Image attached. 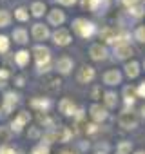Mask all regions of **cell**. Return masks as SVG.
I'll use <instances>...</instances> for the list:
<instances>
[{
    "label": "cell",
    "instance_id": "obj_33",
    "mask_svg": "<svg viewBox=\"0 0 145 154\" xmlns=\"http://www.w3.org/2000/svg\"><path fill=\"white\" fill-rule=\"evenodd\" d=\"M29 154H49V147L44 145V143H38V145H35V147L31 149Z\"/></svg>",
    "mask_w": 145,
    "mask_h": 154
},
{
    "label": "cell",
    "instance_id": "obj_28",
    "mask_svg": "<svg viewBox=\"0 0 145 154\" xmlns=\"http://www.w3.org/2000/svg\"><path fill=\"white\" fill-rule=\"evenodd\" d=\"M29 9H26V8H17L15 9V18L18 20V22H27L29 20Z\"/></svg>",
    "mask_w": 145,
    "mask_h": 154
},
{
    "label": "cell",
    "instance_id": "obj_39",
    "mask_svg": "<svg viewBox=\"0 0 145 154\" xmlns=\"http://www.w3.org/2000/svg\"><path fill=\"white\" fill-rule=\"evenodd\" d=\"M9 76H11V72H9L8 69H0V80L8 82V80H9Z\"/></svg>",
    "mask_w": 145,
    "mask_h": 154
},
{
    "label": "cell",
    "instance_id": "obj_41",
    "mask_svg": "<svg viewBox=\"0 0 145 154\" xmlns=\"http://www.w3.org/2000/svg\"><path fill=\"white\" fill-rule=\"evenodd\" d=\"M38 136H40V129L38 127H33L29 131V138H38Z\"/></svg>",
    "mask_w": 145,
    "mask_h": 154
},
{
    "label": "cell",
    "instance_id": "obj_19",
    "mask_svg": "<svg viewBox=\"0 0 145 154\" xmlns=\"http://www.w3.org/2000/svg\"><path fill=\"white\" fill-rule=\"evenodd\" d=\"M11 36H13V40H15L17 44H20V45H24V44L29 42V33H27L24 27H15L13 33H11Z\"/></svg>",
    "mask_w": 145,
    "mask_h": 154
},
{
    "label": "cell",
    "instance_id": "obj_38",
    "mask_svg": "<svg viewBox=\"0 0 145 154\" xmlns=\"http://www.w3.org/2000/svg\"><path fill=\"white\" fill-rule=\"evenodd\" d=\"M122 2H123V6H125L127 9H131V8H134V6H140L138 0H122Z\"/></svg>",
    "mask_w": 145,
    "mask_h": 154
},
{
    "label": "cell",
    "instance_id": "obj_20",
    "mask_svg": "<svg viewBox=\"0 0 145 154\" xmlns=\"http://www.w3.org/2000/svg\"><path fill=\"white\" fill-rule=\"evenodd\" d=\"M136 96H138L136 87H131V85L123 87V102H125V107H132L134 102H136Z\"/></svg>",
    "mask_w": 145,
    "mask_h": 154
},
{
    "label": "cell",
    "instance_id": "obj_16",
    "mask_svg": "<svg viewBox=\"0 0 145 154\" xmlns=\"http://www.w3.org/2000/svg\"><path fill=\"white\" fill-rule=\"evenodd\" d=\"M103 84L105 85H118V84H122V72L118 71V69H109V71H105L103 72Z\"/></svg>",
    "mask_w": 145,
    "mask_h": 154
},
{
    "label": "cell",
    "instance_id": "obj_3",
    "mask_svg": "<svg viewBox=\"0 0 145 154\" xmlns=\"http://www.w3.org/2000/svg\"><path fill=\"white\" fill-rule=\"evenodd\" d=\"M138 122H140V116L138 112H134L132 107H125L120 114H118V125L127 129V131H132L138 127Z\"/></svg>",
    "mask_w": 145,
    "mask_h": 154
},
{
    "label": "cell",
    "instance_id": "obj_2",
    "mask_svg": "<svg viewBox=\"0 0 145 154\" xmlns=\"http://www.w3.org/2000/svg\"><path fill=\"white\" fill-rule=\"evenodd\" d=\"M72 31L80 38H91L96 33V26H94V22H91L87 18H75L72 20Z\"/></svg>",
    "mask_w": 145,
    "mask_h": 154
},
{
    "label": "cell",
    "instance_id": "obj_26",
    "mask_svg": "<svg viewBox=\"0 0 145 154\" xmlns=\"http://www.w3.org/2000/svg\"><path fill=\"white\" fill-rule=\"evenodd\" d=\"M56 132H58V141H62V143L69 141V140H71V136H72V131H71L69 127H65V125L56 127Z\"/></svg>",
    "mask_w": 145,
    "mask_h": 154
},
{
    "label": "cell",
    "instance_id": "obj_27",
    "mask_svg": "<svg viewBox=\"0 0 145 154\" xmlns=\"http://www.w3.org/2000/svg\"><path fill=\"white\" fill-rule=\"evenodd\" d=\"M131 150H132V143L127 140H123L116 145V154H131Z\"/></svg>",
    "mask_w": 145,
    "mask_h": 154
},
{
    "label": "cell",
    "instance_id": "obj_46",
    "mask_svg": "<svg viewBox=\"0 0 145 154\" xmlns=\"http://www.w3.org/2000/svg\"><path fill=\"white\" fill-rule=\"evenodd\" d=\"M6 84H8V82H4V80H0V89H4V87H6Z\"/></svg>",
    "mask_w": 145,
    "mask_h": 154
},
{
    "label": "cell",
    "instance_id": "obj_30",
    "mask_svg": "<svg viewBox=\"0 0 145 154\" xmlns=\"http://www.w3.org/2000/svg\"><path fill=\"white\" fill-rule=\"evenodd\" d=\"M11 24V15L6 11V9H0V29L2 27H8Z\"/></svg>",
    "mask_w": 145,
    "mask_h": 154
},
{
    "label": "cell",
    "instance_id": "obj_49",
    "mask_svg": "<svg viewBox=\"0 0 145 154\" xmlns=\"http://www.w3.org/2000/svg\"><path fill=\"white\" fill-rule=\"evenodd\" d=\"M134 154H145V150H136Z\"/></svg>",
    "mask_w": 145,
    "mask_h": 154
},
{
    "label": "cell",
    "instance_id": "obj_22",
    "mask_svg": "<svg viewBox=\"0 0 145 154\" xmlns=\"http://www.w3.org/2000/svg\"><path fill=\"white\" fill-rule=\"evenodd\" d=\"M103 103H105V109H107V111H109V109H114V107L118 105V94H116L114 91L103 93Z\"/></svg>",
    "mask_w": 145,
    "mask_h": 154
},
{
    "label": "cell",
    "instance_id": "obj_36",
    "mask_svg": "<svg viewBox=\"0 0 145 154\" xmlns=\"http://www.w3.org/2000/svg\"><path fill=\"white\" fill-rule=\"evenodd\" d=\"M0 154H18V152L6 143V145H0Z\"/></svg>",
    "mask_w": 145,
    "mask_h": 154
},
{
    "label": "cell",
    "instance_id": "obj_8",
    "mask_svg": "<svg viewBox=\"0 0 145 154\" xmlns=\"http://www.w3.org/2000/svg\"><path fill=\"white\" fill-rule=\"evenodd\" d=\"M72 67H75V60H72L71 56H67V54H63V56H60L56 62H54V69L60 72V74H69L71 71H72Z\"/></svg>",
    "mask_w": 145,
    "mask_h": 154
},
{
    "label": "cell",
    "instance_id": "obj_15",
    "mask_svg": "<svg viewBox=\"0 0 145 154\" xmlns=\"http://www.w3.org/2000/svg\"><path fill=\"white\" fill-rule=\"evenodd\" d=\"M47 22H49V26H54L58 29V26H62L65 22V13L62 9H58V8H54V9H51L47 13Z\"/></svg>",
    "mask_w": 145,
    "mask_h": 154
},
{
    "label": "cell",
    "instance_id": "obj_7",
    "mask_svg": "<svg viewBox=\"0 0 145 154\" xmlns=\"http://www.w3.org/2000/svg\"><path fill=\"white\" fill-rule=\"evenodd\" d=\"M29 120H31V114H29L27 111H20L18 116L9 123V131H11V132H17V134L22 132V129L29 123Z\"/></svg>",
    "mask_w": 145,
    "mask_h": 154
},
{
    "label": "cell",
    "instance_id": "obj_44",
    "mask_svg": "<svg viewBox=\"0 0 145 154\" xmlns=\"http://www.w3.org/2000/svg\"><path fill=\"white\" fill-rule=\"evenodd\" d=\"M98 96H100V87L96 85V87L93 89V98H94V100H98Z\"/></svg>",
    "mask_w": 145,
    "mask_h": 154
},
{
    "label": "cell",
    "instance_id": "obj_47",
    "mask_svg": "<svg viewBox=\"0 0 145 154\" xmlns=\"http://www.w3.org/2000/svg\"><path fill=\"white\" fill-rule=\"evenodd\" d=\"M60 154H75V152H71V150H62Z\"/></svg>",
    "mask_w": 145,
    "mask_h": 154
},
{
    "label": "cell",
    "instance_id": "obj_25",
    "mask_svg": "<svg viewBox=\"0 0 145 154\" xmlns=\"http://www.w3.org/2000/svg\"><path fill=\"white\" fill-rule=\"evenodd\" d=\"M38 123L44 125V127H47V129H56L54 120H53L47 112H38Z\"/></svg>",
    "mask_w": 145,
    "mask_h": 154
},
{
    "label": "cell",
    "instance_id": "obj_24",
    "mask_svg": "<svg viewBox=\"0 0 145 154\" xmlns=\"http://www.w3.org/2000/svg\"><path fill=\"white\" fill-rule=\"evenodd\" d=\"M31 15L35 17V18H40V17H44V13L47 11V8H45V4L44 2H38V0H36V2H33L31 4Z\"/></svg>",
    "mask_w": 145,
    "mask_h": 154
},
{
    "label": "cell",
    "instance_id": "obj_12",
    "mask_svg": "<svg viewBox=\"0 0 145 154\" xmlns=\"http://www.w3.org/2000/svg\"><path fill=\"white\" fill-rule=\"evenodd\" d=\"M31 35H33V38H35L36 42H45L47 38H51L49 27L44 26V24H40V22H36V24L31 27Z\"/></svg>",
    "mask_w": 145,
    "mask_h": 154
},
{
    "label": "cell",
    "instance_id": "obj_32",
    "mask_svg": "<svg viewBox=\"0 0 145 154\" xmlns=\"http://www.w3.org/2000/svg\"><path fill=\"white\" fill-rule=\"evenodd\" d=\"M134 40H138L140 44H145V26H138L134 31Z\"/></svg>",
    "mask_w": 145,
    "mask_h": 154
},
{
    "label": "cell",
    "instance_id": "obj_23",
    "mask_svg": "<svg viewBox=\"0 0 145 154\" xmlns=\"http://www.w3.org/2000/svg\"><path fill=\"white\" fill-rule=\"evenodd\" d=\"M125 74L129 76V78H138V74H140V63L136 60H131L125 63Z\"/></svg>",
    "mask_w": 145,
    "mask_h": 154
},
{
    "label": "cell",
    "instance_id": "obj_42",
    "mask_svg": "<svg viewBox=\"0 0 145 154\" xmlns=\"http://www.w3.org/2000/svg\"><path fill=\"white\" fill-rule=\"evenodd\" d=\"M60 84H62V82L56 78V80H53V82H51V85H49V87H51L53 91H56V89H60Z\"/></svg>",
    "mask_w": 145,
    "mask_h": 154
},
{
    "label": "cell",
    "instance_id": "obj_9",
    "mask_svg": "<svg viewBox=\"0 0 145 154\" xmlns=\"http://www.w3.org/2000/svg\"><path fill=\"white\" fill-rule=\"evenodd\" d=\"M94 78H96V71L91 65H82L78 69V72H76V80L80 84H91Z\"/></svg>",
    "mask_w": 145,
    "mask_h": 154
},
{
    "label": "cell",
    "instance_id": "obj_17",
    "mask_svg": "<svg viewBox=\"0 0 145 154\" xmlns=\"http://www.w3.org/2000/svg\"><path fill=\"white\" fill-rule=\"evenodd\" d=\"M134 54V49L131 47V44H120V45H114V56L116 60H127Z\"/></svg>",
    "mask_w": 145,
    "mask_h": 154
},
{
    "label": "cell",
    "instance_id": "obj_35",
    "mask_svg": "<svg viewBox=\"0 0 145 154\" xmlns=\"http://www.w3.org/2000/svg\"><path fill=\"white\" fill-rule=\"evenodd\" d=\"M84 131H85V134L93 136V134H96V132L100 131V127H98V123L93 122V123H85V129H84Z\"/></svg>",
    "mask_w": 145,
    "mask_h": 154
},
{
    "label": "cell",
    "instance_id": "obj_29",
    "mask_svg": "<svg viewBox=\"0 0 145 154\" xmlns=\"http://www.w3.org/2000/svg\"><path fill=\"white\" fill-rule=\"evenodd\" d=\"M129 11V15L132 17V18H141L143 15H145V6H134V8H131V9H127Z\"/></svg>",
    "mask_w": 145,
    "mask_h": 154
},
{
    "label": "cell",
    "instance_id": "obj_11",
    "mask_svg": "<svg viewBox=\"0 0 145 154\" xmlns=\"http://www.w3.org/2000/svg\"><path fill=\"white\" fill-rule=\"evenodd\" d=\"M89 116L93 118L94 123H102V122H105V120L109 118V112H107V109L102 107L100 103H93V105L89 107Z\"/></svg>",
    "mask_w": 145,
    "mask_h": 154
},
{
    "label": "cell",
    "instance_id": "obj_31",
    "mask_svg": "<svg viewBox=\"0 0 145 154\" xmlns=\"http://www.w3.org/2000/svg\"><path fill=\"white\" fill-rule=\"evenodd\" d=\"M9 45H11V40H9L6 35H0V54H2V53H8V51H9Z\"/></svg>",
    "mask_w": 145,
    "mask_h": 154
},
{
    "label": "cell",
    "instance_id": "obj_43",
    "mask_svg": "<svg viewBox=\"0 0 145 154\" xmlns=\"http://www.w3.org/2000/svg\"><path fill=\"white\" fill-rule=\"evenodd\" d=\"M15 82H17V87H24V82H26V78H24V76H17V78H15Z\"/></svg>",
    "mask_w": 145,
    "mask_h": 154
},
{
    "label": "cell",
    "instance_id": "obj_34",
    "mask_svg": "<svg viewBox=\"0 0 145 154\" xmlns=\"http://www.w3.org/2000/svg\"><path fill=\"white\" fill-rule=\"evenodd\" d=\"M9 138H11V131L8 127H0V143L6 145V141H9Z\"/></svg>",
    "mask_w": 145,
    "mask_h": 154
},
{
    "label": "cell",
    "instance_id": "obj_14",
    "mask_svg": "<svg viewBox=\"0 0 145 154\" xmlns=\"http://www.w3.org/2000/svg\"><path fill=\"white\" fill-rule=\"evenodd\" d=\"M107 54H109V53H107V47L102 45V42L93 44V45L89 47V56H91L94 62H102V60H105Z\"/></svg>",
    "mask_w": 145,
    "mask_h": 154
},
{
    "label": "cell",
    "instance_id": "obj_6",
    "mask_svg": "<svg viewBox=\"0 0 145 154\" xmlns=\"http://www.w3.org/2000/svg\"><path fill=\"white\" fill-rule=\"evenodd\" d=\"M18 102H20V94L15 91H8L2 98V114H9Z\"/></svg>",
    "mask_w": 145,
    "mask_h": 154
},
{
    "label": "cell",
    "instance_id": "obj_5",
    "mask_svg": "<svg viewBox=\"0 0 145 154\" xmlns=\"http://www.w3.org/2000/svg\"><path fill=\"white\" fill-rule=\"evenodd\" d=\"M82 6L87 8L93 13L103 15L109 9V6H111V0H82Z\"/></svg>",
    "mask_w": 145,
    "mask_h": 154
},
{
    "label": "cell",
    "instance_id": "obj_37",
    "mask_svg": "<svg viewBox=\"0 0 145 154\" xmlns=\"http://www.w3.org/2000/svg\"><path fill=\"white\" fill-rule=\"evenodd\" d=\"M136 93H138V96H140V98H145V80L136 87Z\"/></svg>",
    "mask_w": 145,
    "mask_h": 154
},
{
    "label": "cell",
    "instance_id": "obj_50",
    "mask_svg": "<svg viewBox=\"0 0 145 154\" xmlns=\"http://www.w3.org/2000/svg\"><path fill=\"white\" fill-rule=\"evenodd\" d=\"M138 2H140V4H141V6H145V0H138Z\"/></svg>",
    "mask_w": 145,
    "mask_h": 154
},
{
    "label": "cell",
    "instance_id": "obj_48",
    "mask_svg": "<svg viewBox=\"0 0 145 154\" xmlns=\"http://www.w3.org/2000/svg\"><path fill=\"white\" fill-rule=\"evenodd\" d=\"M94 154H107V152H105V150H96Z\"/></svg>",
    "mask_w": 145,
    "mask_h": 154
},
{
    "label": "cell",
    "instance_id": "obj_10",
    "mask_svg": "<svg viewBox=\"0 0 145 154\" xmlns=\"http://www.w3.org/2000/svg\"><path fill=\"white\" fill-rule=\"evenodd\" d=\"M51 105H53V102H51L49 98H44V96H35V98L29 102V107H31L33 111H36V112H49Z\"/></svg>",
    "mask_w": 145,
    "mask_h": 154
},
{
    "label": "cell",
    "instance_id": "obj_40",
    "mask_svg": "<svg viewBox=\"0 0 145 154\" xmlns=\"http://www.w3.org/2000/svg\"><path fill=\"white\" fill-rule=\"evenodd\" d=\"M56 2H58L60 6H65V8H69V6H72V4H76V0H56Z\"/></svg>",
    "mask_w": 145,
    "mask_h": 154
},
{
    "label": "cell",
    "instance_id": "obj_13",
    "mask_svg": "<svg viewBox=\"0 0 145 154\" xmlns=\"http://www.w3.org/2000/svg\"><path fill=\"white\" fill-rule=\"evenodd\" d=\"M58 109H60V112H62L63 116H72V118H75V114H76V111H78L76 103L72 102L71 98H62L60 103H58Z\"/></svg>",
    "mask_w": 145,
    "mask_h": 154
},
{
    "label": "cell",
    "instance_id": "obj_21",
    "mask_svg": "<svg viewBox=\"0 0 145 154\" xmlns=\"http://www.w3.org/2000/svg\"><path fill=\"white\" fill-rule=\"evenodd\" d=\"M29 58H31V54H29V51H26V49H20V51L15 53V63H17L18 67H26V65L29 63Z\"/></svg>",
    "mask_w": 145,
    "mask_h": 154
},
{
    "label": "cell",
    "instance_id": "obj_4",
    "mask_svg": "<svg viewBox=\"0 0 145 154\" xmlns=\"http://www.w3.org/2000/svg\"><path fill=\"white\" fill-rule=\"evenodd\" d=\"M51 38H53L54 45H58V47H65V45H69V44L72 42L71 31L65 29V27H58V29H54V31L51 33Z\"/></svg>",
    "mask_w": 145,
    "mask_h": 154
},
{
    "label": "cell",
    "instance_id": "obj_1",
    "mask_svg": "<svg viewBox=\"0 0 145 154\" xmlns=\"http://www.w3.org/2000/svg\"><path fill=\"white\" fill-rule=\"evenodd\" d=\"M33 58L36 63V72H47L51 67V49L45 45H35L33 47Z\"/></svg>",
    "mask_w": 145,
    "mask_h": 154
},
{
    "label": "cell",
    "instance_id": "obj_45",
    "mask_svg": "<svg viewBox=\"0 0 145 154\" xmlns=\"http://www.w3.org/2000/svg\"><path fill=\"white\" fill-rule=\"evenodd\" d=\"M140 116L145 120V105H141V107H140Z\"/></svg>",
    "mask_w": 145,
    "mask_h": 154
},
{
    "label": "cell",
    "instance_id": "obj_51",
    "mask_svg": "<svg viewBox=\"0 0 145 154\" xmlns=\"http://www.w3.org/2000/svg\"><path fill=\"white\" fill-rule=\"evenodd\" d=\"M143 67H145V62H143Z\"/></svg>",
    "mask_w": 145,
    "mask_h": 154
},
{
    "label": "cell",
    "instance_id": "obj_18",
    "mask_svg": "<svg viewBox=\"0 0 145 154\" xmlns=\"http://www.w3.org/2000/svg\"><path fill=\"white\" fill-rule=\"evenodd\" d=\"M116 36H118V29H113V27H103V29L100 31V40H103L105 44L114 45Z\"/></svg>",
    "mask_w": 145,
    "mask_h": 154
}]
</instances>
